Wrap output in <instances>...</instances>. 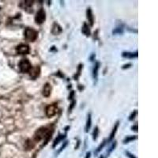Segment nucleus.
<instances>
[{
  "label": "nucleus",
  "instance_id": "4468645a",
  "mask_svg": "<svg viewBox=\"0 0 158 158\" xmlns=\"http://www.w3.org/2000/svg\"><path fill=\"white\" fill-rule=\"evenodd\" d=\"M100 68V62H96L95 66H94V68H93V78L96 80L97 79V76H98V70Z\"/></svg>",
  "mask_w": 158,
  "mask_h": 158
},
{
  "label": "nucleus",
  "instance_id": "412c9836",
  "mask_svg": "<svg viewBox=\"0 0 158 158\" xmlns=\"http://www.w3.org/2000/svg\"><path fill=\"white\" fill-rule=\"evenodd\" d=\"M136 115H137V110L134 111V112L131 114V116H130V117H129V120L131 121L134 119V118H135V116H136Z\"/></svg>",
  "mask_w": 158,
  "mask_h": 158
},
{
  "label": "nucleus",
  "instance_id": "4be33fe9",
  "mask_svg": "<svg viewBox=\"0 0 158 158\" xmlns=\"http://www.w3.org/2000/svg\"><path fill=\"white\" fill-rule=\"evenodd\" d=\"M82 65H80L79 66V67H78V75L76 76L75 78H78L79 77V75H80V74H81V70H82ZM75 79V80H76Z\"/></svg>",
  "mask_w": 158,
  "mask_h": 158
},
{
  "label": "nucleus",
  "instance_id": "9d476101",
  "mask_svg": "<svg viewBox=\"0 0 158 158\" xmlns=\"http://www.w3.org/2000/svg\"><path fill=\"white\" fill-rule=\"evenodd\" d=\"M86 16H87V19L90 22V24L91 26H93V23H94V17H93V12H92V10L90 8H88L87 9V11H86Z\"/></svg>",
  "mask_w": 158,
  "mask_h": 158
},
{
  "label": "nucleus",
  "instance_id": "1a4fd4ad",
  "mask_svg": "<svg viewBox=\"0 0 158 158\" xmlns=\"http://www.w3.org/2000/svg\"><path fill=\"white\" fill-rule=\"evenodd\" d=\"M62 32V27H61V26H60L57 22H55V23L53 24V25H52V34L58 35L59 33H61Z\"/></svg>",
  "mask_w": 158,
  "mask_h": 158
},
{
  "label": "nucleus",
  "instance_id": "20e7f679",
  "mask_svg": "<svg viewBox=\"0 0 158 158\" xmlns=\"http://www.w3.org/2000/svg\"><path fill=\"white\" fill-rule=\"evenodd\" d=\"M35 22L38 25L43 24L46 20V13L45 11L43 8H40L39 11L37 12V14L35 15Z\"/></svg>",
  "mask_w": 158,
  "mask_h": 158
},
{
  "label": "nucleus",
  "instance_id": "39448f33",
  "mask_svg": "<svg viewBox=\"0 0 158 158\" xmlns=\"http://www.w3.org/2000/svg\"><path fill=\"white\" fill-rule=\"evenodd\" d=\"M58 112V105L57 104H49L46 108V115L47 116L51 118L56 115Z\"/></svg>",
  "mask_w": 158,
  "mask_h": 158
},
{
  "label": "nucleus",
  "instance_id": "ddd939ff",
  "mask_svg": "<svg viewBox=\"0 0 158 158\" xmlns=\"http://www.w3.org/2000/svg\"><path fill=\"white\" fill-rule=\"evenodd\" d=\"M24 3L21 4V7L24 9L25 11H27L28 9H30L33 4V1H24L22 2Z\"/></svg>",
  "mask_w": 158,
  "mask_h": 158
},
{
  "label": "nucleus",
  "instance_id": "dca6fc26",
  "mask_svg": "<svg viewBox=\"0 0 158 158\" xmlns=\"http://www.w3.org/2000/svg\"><path fill=\"white\" fill-rule=\"evenodd\" d=\"M118 127H119V122H117L116 125H115V127H114L113 130L112 131V133L110 134V138H109V140H112V139H113V137H115V134L116 133L117 129H118Z\"/></svg>",
  "mask_w": 158,
  "mask_h": 158
},
{
  "label": "nucleus",
  "instance_id": "7ed1b4c3",
  "mask_svg": "<svg viewBox=\"0 0 158 158\" xmlns=\"http://www.w3.org/2000/svg\"><path fill=\"white\" fill-rule=\"evenodd\" d=\"M18 67L20 69V71L21 73H29V71L31 70L32 66L31 62L27 58H22L18 63Z\"/></svg>",
  "mask_w": 158,
  "mask_h": 158
},
{
  "label": "nucleus",
  "instance_id": "f8f14e48",
  "mask_svg": "<svg viewBox=\"0 0 158 158\" xmlns=\"http://www.w3.org/2000/svg\"><path fill=\"white\" fill-rule=\"evenodd\" d=\"M123 57L124 58H137V52H123Z\"/></svg>",
  "mask_w": 158,
  "mask_h": 158
},
{
  "label": "nucleus",
  "instance_id": "2eb2a0df",
  "mask_svg": "<svg viewBox=\"0 0 158 158\" xmlns=\"http://www.w3.org/2000/svg\"><path fill=\"white\" fill-rule=\"evenodd\" d=\"M91 123H92V118H91V114L88 115V119H87V122H86V131L88 132L90 131V127H91Z\"/></svg>",
  "mask_w": 158,
  "mask_h": 158
},
{
  "label": "nucleus",
  "instance_id": "bb28decb",
  "mask_svg": "<svg viewBox=\"0 0 158 158\" xmlns=\"http://www.w3.org/2000/svg\"><path fill=\"white\" fill-rule=\"evenodd\" d=\"M130 66H131V64H127V65H124L123 68V69L128 68V67H130Z\"/></svg>",
  "mask_w": 158,
  "mask_h": 158
},
{
  "label": "nucleus",
  "instance_id": "f3484780",
  "mask_svg": "<svg viewBox=\"0 0 158 158\" xmlns=\"http://www.w3.org/2000/svg\"><path fill=\"white\" fill-rule=\"evenodd\" d=\"M66 137V135H62V134H59L58 137H56V139L54 141V144H53V147H55V145L59 143V141H62V139H64V137Z\"/></svg>",
  "mask_w": 158,
  "mask_h": 158
},
{
  "label": "nucleus",
  "instance_id": "f257e3e1",
  "mask_svg": "<svg viewBox=\"0 0 158 158\" xmlns=\"http://www.w3.org/2000/svg\"><path fill=\"white\" fill-rule=\"evenodd\" d=\"M52 133L53 131L51 132V129H49L48 127H40L39 128L34 134V139L36 141H40L42 139H44V145L48 143V141L50 140V138L52 137Z\"/></svg>",
  "mask_w": 158,
  "mask_h": 158
},
{
  "label": "nucleus",
  "instance_id": "0eeeda50",
  "mask_svg": "<svg viewBox=\"0 0 158 158\" xmlns=\"http://www.w3.org/2000/svg\"><path fill=\"white\" fill-rule=\"evenodd\" d=\"M29 76L32 79L35 80L36 78H37L38 77L40 76V67L39 66H37L35 67H32L31 70L29 71Z\"/></svg>",
  "mask_w": 158,
  "mask_h": 158
},
{
  "label": "nucleus",
  "instance_id": "423d86ee",
  "mask_svg": "<svg viewBox=\"0 0 158 158\" xmlns=\"http://www.w3.org/2000/svg\"><path fill=\"white\" fill-rule=\"evenodd\" d=\"M29 51V47L26 44H20L16 48V52L18 55H28Z\"/></svg>",
  "mask_w": 158,
  "mask_h": 158
},
{
  "label": "nucleus",
  "instance_id": "393cba45",
  "mask_svg": "<svg viewBox=\"0 0 158 158\" xmlns=\"http://www.w3.org/2000/svg\"><path fill=\"white\" fill-rule=\"evenodd\" d=\"M131 129H132V131H137V125H135V126H133V127H131Z\"/></svg>",
  "mask_w": 158,
  "mask_h": 158
},
{
  "label": "nucleus",
  "instance_id": "5701e85b",
  "mask_svg": "<svg viewBox=\"0 0 158 158\" xmlns=\"http://www.w3.org/2000/svg\"><path fill=\"white\" fill-rule=\"evenodd\" d=\"M75 100H73V102L71 103V105H70V107L69 108V112H71V110H72V108L74 107V104H75Z\"/></svg>",
  "mask_w": 158,
  "mask_h": 158
},
{
  "label": "nucleus",
  "instance_id": "6e6552de",
  "mask_svg": "<svg viewBox=\"0 0 158 158\" xmlns=\"http://www.w3.org/2000/svg\"><path fill=\"white\" fill-rule=\"evenodd\" d=\"M52 93V86L49 83H46L43 88V95L45 97H49Z\"/></svg>",
  "mask_w": 158,
  "mask_h": 158
},
{
  "label": "nucleus",
  "instance_id": "a211bd4d",
  "mask_svg": "<svg viewBox=\"0 0 158 158\" xmlns=\"http://www.w3.org/2000/svg\"><path fill=\"white\" fill-rule=\"evenodd\" d=\"M98 134H99V129L98 127H96L94 128V131H93V140H96L97 137H98Z\"/></svg>",
  "mask_w": 158,
  "mask_h": 158
},
{
  "label": "nucleus",
  "instance_id": "f03ea898",
  "mask_svg": "<svg viewBox=\"0 0 158 158\" xmlns=\"http://www.w3.org/2000/svg\"><path fill=\"white\" fill-rule=\"evenodd\" d=\"M24 36L26 40L29 42H34L37 38L38 33L34 29L28 27L25 29Z\"/></svg>",
  "mask_w": 158,
  "mask_h": 158
},
{
  "label": "nucleus",
  "instance_id": "9b49d317",
  "mask_svg": "<svg viewBox=\"0 0 158 158\" xmlns=\"http://www.w3.org/2000/svg\"><path fill=\"white\" fill-rule=\"evenodd\" d=\"M82 32L83 34L86 35V37H90V34H91L90 27H89V25L86 24V23H84V24H83V26L82 28Z\"/></svg>",
  "mask_w": 158,
  "mask_h": 158
},
{
  "label": "nucleus",
  "instance_id": "6ab92c4d",
  "mask_svg": "<svg viewBox=\"0 0 158 158\" xmlns=\"http://www.w3.org/2000/svg\"><path fill=\"white\" fill-rule=\"evenodd\" d=\"M137 137L136 136H128L125 138V140H124V143H127V142H129L130 141H133L134 139H136Z\"/></svg>",
  "mask_w": 158,
  "mask_h": 158
},
{
  "label": "nucleus",
  "instance_id": "cd10ccee",
  "mask_svg": "<svg viewBox=\"0 0 158 158\" xmlns=\"http://www.w3.org/2000/svg\"><path fill=\"white\" fill-rule=\"evenodd\" d=\"M90 153H88L87 154H86V158H90Z\"/></svg>",
  "mask_w": 158,
  "mask_h": 158
},
{
  "label": "nucleus",
  "instance_id": "a878e982",
  "mask_svg": "<svg viewBox=\"0 0 158 158\" xmlns=\"http://www.w3.org/2000/svg\"><path fill=\"white\" fill-rule=\"evenodd\" d=\"M127 156H128V157H130L131 158H136V157H134V156H131V153H129L128 152H127Z\"/></svg>",
  "mask_w": 158,
  "mask_h": 158
},
{
  "label": "nucleus",
  "instance_id": "aec40b11",
  "mask_svg": "<svg viewBox=\"0 0 158 158\" xmlns=\"http://www.w3.org/2000/svg\"><path fill=\"white\" fill-rule=\"evenodd\" d=\"M113 34H116V33H119V34H122L123 33V29H121V28H117V29H116L115 30H113Z\"/></svg>",
  "mask_w": 158,
  "mask_h": 158
},
{
  "label": "nucleus",
  "instance_id": "b1692460",
  "mask_svg": "<svg viewBox=\"0 0 158 158\" xmlns=\"http://www.w3.org/2000/svg\"><path fill=\"white\" fill-rule=\"evenodd\" d=\"M104 145H105V141H103V143H102V145H100V146L98 147V149H96V153H97V152L100 151V149H102V148L104 147Z\"/></svg>",
  "mask_w": 158,
  "mask_h": 158
}]
</instances>
